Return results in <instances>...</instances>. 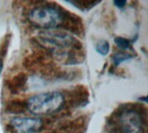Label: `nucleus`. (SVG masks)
<instances>
[{
    "mask_svg": "<svg viewBox=\"0 0 148 133\" xmlns=\"http://www.w3.org/2000/svg\"><path fill=\"white\" fill-rule=\"evenodd\" d=\"M65 105L64 95L58 91L36 93L29 97L26 106L34 116H49L60 112Z\"/></svg>",
    "mask_w": 148,
    "mask_h": 133,
    "instance_id": "f257e3e1",
    "label": "nucleus"
},
{
    "mask_svg": "<svg viewBox=\"0 0 148 133\" xmlns=\"http://www.w3.org/2000/svg\"><path fill=\"white\" fill-rule=\"evenodd\" d=\"M29 23L42 30L56 29L63 22L62 13L56 7L41 5L33 8L28 14Z\"/></svg>",
    "mask_w": 148,
    "mask_h": 133,
    "instance_id": "f03ea898",
    "label": "nucleus"
},
{
    "mask_svg": "<svg viewBox=\"0 0 148 133\" xmlns=\"http://www.w3.org/2000/svg\"><path fill=\"white\" fill-rule=\"evenodd\" d=\"M37 39L44 46L53 48L56 50L59 49L60 51L73 47L76 42L74 35L70 33L56 29L40 31L37 35Z\"/></svg>",
    "mask_w": 148,
    "mask_h": 133,
    "instance_id": "7ed1b4c3",
    "label": "nucleus"
},
{
    "mask_svg": "<svg viewBox=\"0 0 148 133\" xmlns=\"http://www.w3.org/2000/svg\"><path fill=\"white\" fill-rule=\"evenodd\" d=\"M120 125L122 133H144L142 119L134 110H127L121 114Z\"/></svg>",
    "mask_w": 148,
    "mask_h": 133,
    "instance_id": "20e7f679",
    "label": "nucleus"
},
{
    "mask_svg": "<svg viewBox=\"0 0 148 133\" xmlns=\"http://www.w3.org/2000/svg\"><path fill=\"white\" fill-rule=\"evenodd\" d=\"M11 126L19 133H37L43 126L42 119L33 117H15L10 120Z\"/></svg>",
    "mask_w": 148,
    "mask_h": 133,
    "instance_id": "39448f33",
    "label": "nucleus"
},
{
    "mask_svg": "<svg viewBox=\"0 0 148 133\" xmlns=\"http://www.w3.org/2000/svg\"><path fill=\"white\" fill-rule=\"evenodd\" d=\"M95 49L98 54L101 55L102 56H105L109 53V50H110L109 42L108 41H101L97 43Z\"/></svg>",
    "mask_w": 148,
    "mask_h": 133,
    "instance_id": "423d86ee",
    "label": "nucleus"
},
{
    "mask_svg": "<svg viewBox=\"0 0 148 133\" xmlns=\"http://www.w3.org/2000/svg\"><path fill=\"white\" fill-rule=\"evenodd\" d=\"M115 43H116L117 47L121 50H127L131 46L129 40H127L124 37H121V36L115 38Z\"/></svg>",
    "mask_w": 148,
    "mask_h": 133,
    "instance_id": "0eeeda50",
    "label": "nucleus"
},
{
    "mask_svg": "<svg viewBox=\"0 0 148 133\" xmlns=\"http://www.w3.org/2000/svg\"><path fill=\"white\" fill-rule=\"evenodd\" d=\"M131 58H132V56L130 55H128V54H126V53H117L113 57V61H114V63L115 65H119L121 62H123L125 61H127V60H129Z\"/></svg>",
    "mask_w": 148,
    "mask_h": 133,
    "instance_id": "6e6552de",
    "label": "nucleus"
},
{
    "mask_svg": "<svg viewBox=\"0 0 148 133\" xmlns=\"http://www.w3.org/2000/svg\"><path fill=\"white\" fill-rule=\"evenodd\" d=\"M127 2L126 1H115L114 4L118 7V8H123L126 5Z\"/></svg>",
    "mask_w": 148,
    "mask_h": 133,
    "instance_id": "1a4fd4ad",
    "label": "nucleus"
},
{
    "mask_svg": "<svg viewBox=\"0 0 148 133\" xmlns=\"http://www.w3.org/2000/svg\"><path fill=\"white\" fill-rule=\"evenodd\" d=\"M3 60L0 58V74L2 73V70H3Z\"/></svg>",
    "mask_w": 148,
    "mask_h": 133,
    "instance_id": "9d476101",
    "label": "nucleus"
}]
</instances>
